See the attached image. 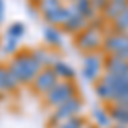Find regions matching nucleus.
<instances>
[{"label":"nucleus","mask_w":128,"mask_h":128,"mask_svg":"<svg viewBox=\"0 0 128 128\" xmlns=\"http://www.w3.org/2000/svg\"><path fill=\"white\" fill-rule=\"evenodd\" d=\"M53 72L56 74V77L60 80H74L75 79V70L72 65H68L67 62H62V60H56L53 65H51Z\"/></svg>","instance_id":"15"},{"label":"nucleus","mask_w":128,"mask_h":128,"mask_svg":"<svg viewBox=\"0 0 128 128\" xmlns=\"http://www.w3.org/2000/svg\"><path fill=\"white\" fill-rule=\"evenodd\" d=\"M84 106L82 99L79 96H74L70 98L68 101H65L63 104H60L58 108L53 109V114H51V125H62L63 121L74 118V116H79L80 109Z\"/></svg>","instance_id":"5"},{"label":"nucleus","mask_w":128,"mask_h":128,"mask_svg":"<svg viewBox=\"0 0 128 128\" xmlns=\"http://www.w3.org/2000/svg\"><path fill=\"white\" fill-rule=\"evenodd\" d=\"M94 92H96V96H98L102 102H108V104L113 102V96H114V92H113V89L109 87L102 79H99L98 82H96V86H94Z\"/></svg>","instance_id":"18"},{"label":"nucleus","mask_w":128,"mask_h":128,"mask_svg":"<svg viewBox=\"0 0 128 128\" xmlns=\"http://www.w3.org/2000/svg\"><path fill=\"white\" fill-rule=\"evenodd\" d=\"M31 55H32V58L38 62V65H40L41 68H46V67H51L55 62H56V56L51 53V51H48V50L44 48H36L31 51Z\"/></svg>","instance_id":"14"},{"label":"nucleus","mask_w":128,"mask_h":128,"mask_svg":"<svg viewBox=\"0 0 128 128\" xmlns=\"http://www.w3.org/2000/svg\"><path fill=\"white\" fill-rule=\"evenodd\" d=\"M43 36L50 46H62L63 44V34L56 26H46L43 29Z\"/></svg>","instance_id":"17"},{"label":"nucleus","mask_w":128,"mask_h":128,"mask_svg":"<svg viewBox=\"0 0 128 128\" xmlns=\"http://www.w3.org/2000/svg\"><path fill=\"white\" fill-rule=\"evenodd\" d=\"M17 44H19L17 40H14V38H5L4 53H5V55H16V53H17Z\"/></svg>","instance_id":"24"},{"label":"nucleus","mask_w":128,"mask_h":128,"mask_svg":"<svg viewBox=\"0 0 128 128\" xmlns=\"http://www.w3.org/2000/svg\"><path fill=\"white\" fill-rule=\"evenodd\" d=\"M56 82H60V79L56 77V74L53 72L51 67H46V68H41L40 74L34 77V80L31 82V87L36 94H46L50 89L53 87Z\"/></svg>","instance_id":"6"},{"label":"nucleus","mask_w":128,"mask_h":128,"mask_svg":"<svg viewBox=\"0 0 128 128\" xmlns=\"http://www.w3.org/2000/svg\"><path fill=\"white\" fill-rule=\"evenodd\" d=\"M102 40H104V36L101 34V29L92 28V26H87L82 32L77 34V38H75V46H77L80 51L94 53L96 50L102 48Z\"/></svg>","instance_id":"4"},{"label":"nucleus","mask_w":128,"mask_h":128,"mask_svg":"<svg viewBox=\"0 0 128 128\" xmlns=\"http://www.w3.org/2000/svg\"><path fill=\"white\" fill-rule=\"evenodd\" d=\"M111 128H128V126H121V125H113Z\"/></svg>","instance_id":"28"},{"label":"nucleus","mask_w":128,"mask_h":128,"mask_svg":"<svg viewBox=\"0 0 128 128\" xmlns=\"http://www.w3.org/2000/svg\"><path fill=\"white\" fill-rule=\"evenodd\" d=\"M20 86L17 84V80L14 79V75L10 74V70L7 65H0V94H9L17 90Z\"/></svg>","instance_id":"10"},{"label":"nucleus","mask_w":128,"mask_h":128,"mask_svg":"<svg viewBox=\"0 0 128 128\" xmlns=\"http://www.w3.org/2000/svg\"><path fill=\"white\" fill-rule=\"evenodd\" d=\"M90 116L94 120V125L98 128H111L113 126V120L109 116V111L102 106H94L90 111Z\"/></svg>","instance_id":"11"},{"label":"nucleus","mask_w":128,"mask_h":128,"mask_svg":"<svg viewBox=\"0 0 128 128\" xmlns=\"http://www.w3.org/2000/svg\"><path fill=\"white\" fill-rule=\"evenodd\" d=\"M4 16H5V4L4 0H0V20H4Z\"/></svg>","instance_id":"26"},{"label":"nucleus","mask_w":128,"mask_h":128,"mask_svg":"<svg viewBox=\"0 0 128 128\" xmlns=\"http://www.w3.org/2000/svg\"><path fill=\"white\" fill-rule=\"evenodd\" d=\"M126 9H128V4H123V2H109L101 14H102V19L114 20L118 16H121Z\"/></svg>","instance_id":"16"},{"label":"nucleus","mask_w":128,"mask_h":128,"mask_svg":"<svg viewBox=\"0 0 128 128\" xmlns=\"http://www.w3.org/2000/svg\"><path fill=\"white\" fill-rule=\"evenodd\" d=\"M24 32H26L24 24L22 22H14V24H10L9 29H7V38H14V40L19 41L24 36Z\"/></svg>","instance_id":"21"},{"label":"nucleus","mask_w":128,"mask_h":128,"mask_svg":"<svg viewBox=\"0 0 128 128\" xmlns=\"http://www.w3.org/2000/svg\"><path fill=\"white\" fill-rule=\"evenodd\" d=\"M62 5H65L63 0H41L40 4H38L41 14L50 12V10H55V9H58V7H62Z\"/></svg>","instance_id":"23"},{"label":"nucleus","mask_w":128,"mask_h":128,"mask_svg":"<svg viewBox=\"0 0 128 128\" xmlns=\"http://www.w3.org/2000/svg\"><path fill=\"white\" fill-rule=\"evenodd\" d=\"M89 26V20L86 19V17H82L79 12H75L72 17H70L62 28L67 31V32H72V34H79V32H82V31L86 29Z\"/></svg>","instance_id":"13"},{"label":"nucleus","mask_w":128,"mask_h":128,"mask_svg":"<svg viewBox=\"0 0 128 128\" xmlns=\"http://www.w3.org/2000/svg\"><path fill=\"white\" fill-rule=\"evenodd\" d=\"M113 31L121 32V34H128V9L113 20Z\"/></svg>","instance_id":"20"},{"label":"nucleus","mask_w":128,"mask_h":128,"mask_svg":"<svg viewBox=\"0 0 128 128\" xmlns=\"http://www.w3.org/2000/svg\"><path fill=\"white\" fill-rule=\"evenodd\" d=\"M86 128H98V126H94V125H87Z\"/></svg>","instance_id":"29"},{"label":"nucleus","mask_w":128,"mask_h":128,"mask_svg":"<svg viewBox=\"0 0 128 128\" xmlns=\"http://www.w3.org/2000/svg\"><path fill=\"white\" fill-rule=\"evenodd\" d=\"M74 96H79V87L75 86V82L74 80H60L43 96V99H44L46 106L55 109Z\"/></svg>","instance_id":"2"},{"label":"nucleus","mask_w":128,"mask_h":128,"mask_svg":"<svg viewBox=\"0 0 128 128\" xmlns=\"http://www.w3.org/2000/svg\"><path fill=\"white\" fill-rule=\"evenodd\" d=\"M10 74L14 75V79L17 80L19 86H31V82L34 80V77L40 74L41 67L38 65V62L32 58L31 51H20L16 53L12 60L7 63Z\"/></svg>","instance_id":"1"},{"label":"nucleus","mask_w":128,"mask_h":128,"mask_svg":"<svg viewBox=\"0 0 128 128\" xmlns=\"http://www.w3.org/2000/svg\"><path fill=\"white\" fill-rule=\"evenodd\" d=\"M102 50L108 53V56L118 55L121 51L128 50V34H121V32H109L102 40Z\"/></svg>","instance_id":"7"},{"label":"nucleus","mask_w":128,"mask_h":128,"mask_svg":"<svg viewBox=\"0 0 128 128\" xmlns=\"http://www.w3.org/2000/svg\"><path fill=\"white\" fill-rule=\"evenodd\" d=\"M92 2V7L96 9V12H102L104 7L109 4V0H90Z\"/></svg>","instance_id":"25"},{"label":"nucleus","mask_w":128,"mask_h":128,"mask_svg":"<svg viewBox=\"0 0 128 128\" xmlns=\"http://www.w3.org/2000/svg\"><path fill=\"white\" fill-rule=\"evenodd\" d=\"M102 74H109V75H128V62L118 58V56H108L104 60V72Z\"/></svg>","instance_id":"9"},{"label":"nucleus","mask_w":128,"mask_h":128,"mask_svg":"<svg viewBox=\"0 0 128 128\" xmlns=\"http://www.w3.org/2000/svg\"><path fill=\"white\" fill-rule=\"evenodd\" d=\"M77 12V9L74 7V4H68V5H62L55 10H50V12H44L43 14V19L48 22V26H63L67 20Z\"/></svg>","instance_id":"8"},{"label":"nucleus","mask_w":128,"mask_h":128,"mask_svg":"<svg viewBox=\"0 0 128 128\" xmlns=\"http://www.w3.org/2000/svg\"><path fill=\"white\" fill-rule=\"evenodd\" d=\"M102 70H104V58L99 55L98 51L94 53H86L82 58V70L80 75L86 82L96 84L102 77Z\"/></svg>","instance_id":"3"},{"label":"nucleus","mask_w":128,"mask_h":128,"mask_svg":"<svg viewBox=\"0 0 128 128\" xmlns=\"http://www.w3.org/2000/svg\"><path fill=\"white\" fill-rule=\"evenodd\" d=\"M109 2H123V4H128V0H109Z\"/></svg>","instance_id":"27"},{"label":"nucleus","mask_w":128,"mask_h":128,"mask_svg":"<svg viewBox=\"0 0 128 128\" xmlns=\"http://www.w3.org/2000/svg\"><path fill=\"white\" fill-rule=\"evenodd\" d=\"M109 116L113 120V125L128 126V106L123 104H109Z\"/></svg>","instance_id":"12"},{"label":"nucleus","mask_w":128,"mask_h":128,"mask_svg":"<svg viewBox=\"0 0 128 128\" xmlns=\"http://www.w3.org/2000/svg\"><path fill=\"white\" fill-rule=\"evenodd\" d=\"M74 7H75L77 12H79L82 17H86L89 22L94 19V17H98V12L92 7V2H90V0H77V2H74Z\"/></svg>","instance_id":"19"},{"label":"nucleus","mask_w":128,"mask_h":128,"mask_svg":"<svg viewBox=\"0 0 128 128\" xmlns=\"http://www.w3.org/2000/svg\"><path fill=\"white\" fill-rule=\"evenodd\" d=\"M87 125L89 123L86 121V118H82V116H74V118L63 121L58 128H86Z\"/></svg>","instance_id":"22"}]
</instances>
